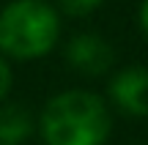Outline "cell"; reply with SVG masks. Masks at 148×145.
Here are the masks:
<instances>
[{
  "mask_svg": "<svg viewBox=\"0 0 148 145\" xmlns=\"http://www.w3.org/2000/svg\"><path fill=\"white\" fill-rule=\"evenodd\" d=\"M47 145H104L112 129L107 104L90 91H63L47 101L38 118Z\"/></svg>",
  "mask_w": 148,
  "mask_h": 145,
  "instance_id": "6da1fadb",
  "label": "cell"
},
{
  "mask_svg": "<svg viewBox=\"0 0 148 145\" xmlns=\"http://www.w3.org/2000/svg\"><path fill=\"white\" fill-rule=\"evenodd\" d=\"M58 14L44 0H14L0 11V49L16 60H36L55 47Z\"/></svg>",
  "mask_w": 148,
  "mask_h": 145,
  "instance_id": "7a4b0ae2",
  "label": "cell"
},
{
  "mask_svg": "<svg viewBox=\"0 0 148 145\" xmlns=\"http://www.w3.org/2000/svg\"><path fill=\"white\" fill-rule=\"evenodd\" d=\"M66 63L82 77H104L115 63L112 47L96 33H77L63 49Z\"/></svg>",
  "mask_w": 148,
  "mask_h": 145,
  "instance_id": "3957f363",
  "label": "cell"
},
{
  "mask_svg": "<svg viewBox=\"0 0 148 145\" xmlns=\"http://www.w3.org/2000/svg\"><path fill=\"white\" fill-rule=\"evenodd\" d=\"M107 96L123 115L148 118V69L129 66L118 71L107 85Z\"/></svg>",
  "mask_w": 148,
  "mask_h": 145,
  "instance_id": "277c9868",
  "label": "cell"
},
{
  "mask_svg": "<svg viewBox=\"0 0 148 145\" xmlns=\"http://www.w3.org/2000/svg\"><path fill=\"white\" fill-rule=\"evenodd\" d=\"M33 131V115L22 104L0 107V145H22Z\"/></svg>",
  "mask_w": 148,
  "mask_h": 145,
  "instance_id": "5b68a950",
  "label": "cell"
},
{
  "mask_svg": "<svg viewBox=\"0 0 148 145\" xmlns=\"http://www.w3.org/2000/svg\"><path fill=\"white\" fill-rule=\"evenodd\" d=\"M58 3H60V8H63L66 14H71V16H85V14H90L93 8H99L101 0H58Z\"/></svg>",
  "mask_w": 148,
  "mask_h": 145,
  "instance_id": "8992f818",
  "label": "cell"
},
{
  "mask_svg": "<svg viewBox=\"0 0 148 145\" xmlns=\"http://www.w3.org/2000/svg\"><path fill=\"white\" fill-rule=\"evenodd\" d=\"M8 91H11V69H8V63L0 58V101L8 96Z\"/></svg>",
  "mask_w": 148,
  "mask_h": 145,
  "instance_id": "52a82bcc",
  "label": "cell"
},
{
  "mask_svg": "<svg viewBox=\"0 0 148 145\" xmlns=\"http://www.w3.org/2000/svg\"><path fill=\"white\" fill-rule=\"evenodd\" d=\"M140 27H143V33L148 38V0L143 3V8H140Z\"/></svg>",
  "mask_w": 148,
  "mask_h": 145,
  "instance_id": "ba28073f",
  "label": "cell"
}]
</instances>
